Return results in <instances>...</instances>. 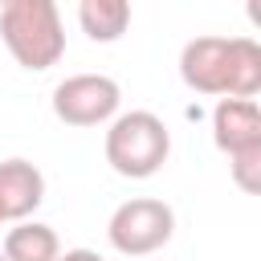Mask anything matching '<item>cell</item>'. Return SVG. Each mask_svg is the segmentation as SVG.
I'll use <instances>...</instances> for the list:
<instances>
[{"label": "cell", "mask_w": 261, "mask_h": 261, "mask_svg": "<svg viewBox=\"0 0 261 261\" xmlns=\"http://www.w3.org/2000/svg\"><path fill=\"white\" fill-rule=\"evenodd\" d=\"M224 73H228V37H196L179 53V77L196 94L224 98Z\"/></svg>", "instance_id": "5"}, {"label": "cell", "mask_w": 261, "mask_h": 261, "mask_svg": "<svg viewBox=\"0 0 261 261\" xmlns=\"http://www.w3.org/2000/svg\"><path fill=\"white\" fill-rule=\"evenodd\" d=\"M122 90L106 73H73L53 90V114L65 126H102L118 114Z\"/></svg>", "instance_id": "4"}, {"label": "cell", "mask_w": 261, "mask_h": 261, "mask_svg": "<svg viewBox=\"0 0 261 261\" xmlns=\"http://www.w3.org/2000/svg\"><path fill=\"white\" fill-rule=\"evenodd\" d=\"M0 37L16 65L24 69H49L65 53V29L53 0H8L0 8Z\"/></svg>", "instance_id": "1"}, {"label": "cell", "mask_w": 261, "mask_h": 261, "mask_svg": "<svg viewBox=\"0 0 261 261\" xmlns=\"http://www.w3.org/2000/svg\"><path fill=\"white\" fill-rule=\"evenodd\" d=\"M0 261H4V253H0Z\"/></svg>", "instance_id": "14"}, {"label": "cell", "mask_w": 261, "mask_h": 261, "mask_svg": "<svg viewBox=\"0 0 261 261\" xmlns=\"http://www.w3.org/2000/svg\"><path fill=\"white\" fill-rule=\"evenodd\" d=\"M212 139L224 155L261 147V110L249 98H220L212 110Z\"/></svg>", "instance_id": "6"}, {"label": "cell", "mask_w": 261, "mask_h": 261, "mask_svg": "<svg viewBox=\"0 0 261 261\" xmlns=\"http://www.w3.org/2000/svg\"><path fill=\"white\" fill-rule=\"evenodd\" d=\"M0 224H4V216H0Z\"/></svg>", "instance_id": "13"}, {"label": "cell", "mask_w": 261, "mask_h": 261, "mask_svg": "<svg viewBox=\"0 0 261 261\" xmlns=\"http://www.w3.org/2000/svg\"><path fill=\"white\" fill-rule=\"evenodd\" d=\"M57 261H102V257H98L94 249H65Z\"/></svg>", "instance_id": "12"}, {"label": "cell", "mask_w": 261, "mask_h": 261, "mask_svg": "<svg viewBox=\"0 0 261 261\" xmlns=\"http://www.w3.org/2000/svg\"><path fill=\"white\" fill-rule=\"evenodd\" d=\"M171 155L167 122L151 110H126L110 118L106 130V163L126 179H151Z\"/></svg>", "instance_id": "2"}, {"label": "cell", "mask_w": 261, "mask_h": 261, "mask_svg": "<svg viewBox=\"0 0 261 261\" xmlns=\"http://www.w3.org/2000/svg\"><path fill=\"white\" fill-rule=\"evenodd\" d=\"M261 90V45L253 37H228V73L224 98H249Z\"/></svg>", "instance_id": "8"}, {"label": "cell", "mask_w": 261, "mask_h": 261, "mask_svg": "<svg viewBox=\"0 0 261 261\" xmlns=\"http://www.w3.org/2000/svg\"><path fill=\"white\" fill-rule=\"evenodd\" d=\"M228 171H232V179H237L241 192L257 196L261 192V147L241 151V155H228Z\"/></svg>", "instance_id": "11"}, {"label": "cell", "mask_w": 261, "mask_h": 261, "mask_svg": "<svg viewBox=\"0 0 261 261\" xmlns=\"http://www.w3.org/2000/svg\"><path fill=\"white\" fill-rule=\"evenodd\" d=\"M171 232H175V212L155 196H135V200L118 204L106 224V237L122 257H147V253L163 249L171 241Z\"/></svg>", "instance_id": "3"}, {"label": "cell", "mask_w": 261, "mask_h": 261, "mask_svg": "<svg viewBox=\"0 0 261 261\" xmlns=\"http://www.w3.org/2000/svg\"><path fill=\"white\" fill-rule=\"evenodd\" d=\"M77 24L90 41H118L130 24V4L126 0H82L77 4Z\"/></svg>", "instance_id": "10"}, {"label": "cell", "mask_w": 261, "mask_h": 261, "mask_svg": "<svg viewBox=\"0 0 261 261\" xmlns=\"http://www.w3.org/2000/svg\"><path fill=\"white\" fill-rule=\"evenodd\" d=\"M45 200V175L29 159H4L0 163V216L4 220H29Z\"/></svg>", "instance_id": "7"}, {"label": "cell", "mask_w": 261, "mask_h": 261, "mask_svg": "<svg viewBox=\"0 0 261 261\" xmlns=\"http://www.w3.org/2000/svg\"><path fill=\"white\" fill-rule=\"evenodd\" d=\"M4 261H57L61 257V241L49 224L37 220H20L16 228H8L4 237Z\"/></svg>", "instance_id": "9"}]
</instances>
